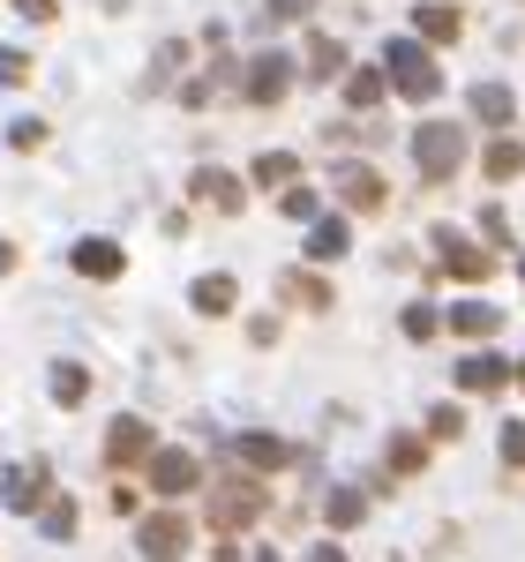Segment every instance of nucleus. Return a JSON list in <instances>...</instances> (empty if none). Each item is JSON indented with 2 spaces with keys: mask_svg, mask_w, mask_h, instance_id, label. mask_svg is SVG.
Listing matches in <instances>:
<instances>
[{
  "mask_svg": "<svg viewBox=\"0 0 525 562\" xmlns=\"http://www.w3.org/2000/svg\"><path fill=\"white\" fill-rule=\"evenodd\" d=\"M383 83H391L398 98H413V105L443 98V76H436V60H428V45H421V38H391V45H383Z\"/></svg>",
  "mask_w": 525,
  "mask_h": 562,
  "instance_id": "f257e3e1",
  "label": "nucleus"
},
{
  "mask_svg": "<svg viewBox=\"0 0 525 562\" xmlns=\"http://www.w3.org/2000/svg\"><path fill=\"white\" fill-rule=\"evenodd\" d=\"M413 166H421V180H450L466 166V128L458 121H421L413 128Z\"/></svg>",
  "mask_w": 525,
  "mask_h": 562,
  "instance_id": "f03ea898",
  "label": "nucleus"
},
{
  "mask_svg": "<svg viewBox=\"0 0 525 562\" xmlns=\"http://www.w3.org/2000/svg\"><path fill=\"white\" fill-rule=\"evenodd\" d=\"M256 518H262V487L248 473H219L211 480V525H219V540L241 532V525H256Z\"/></svg>",
  "mask_w": 525,
  "mask_h": 562,
  "instance_id": "7ed1b4c3",
  "label": "nucleus"
},
{
  "mask_svg": "<svg viewBox=\"0 0 525 562\" xmlns=\"http://www.w3.org/2000/svg\"><path fill=\"white\" fill-rule=\"evenodd\" d=\"M188 540H196V525L180 518V510H150V518L135 525V555L143 562H180Z\"/></svg>",
  "mask_w": 525,
  "mask_h": 562,
  "instance_id": "20e7f679",
  "label": "nucleus"
},
{
  "mask_svg": "<svg viewBox=\"0 0 525 562\" xmlns=\"http://www.w3.org/2000/svg\"><path fill=\"white\" fill-rule=\"evenodd\" d=\"M150 450H158V435H150L143 413H121V420L105 428V465H113V473H143Z\"/></svg>",
  "mask_w": 525,
  "mask_h": 562,
  "instance_id": "39448f33",
  "label": "nucleus"
},
{
  "mask_svg": "<svg viewBox=\"0 0 525 562\" xmlns=\"http://www.w3.org/2000/svg\"><path fill=\"white\" fill-rule=\"evenodd\" d=\"M286 90H293V60H286V53H256V60L241 68V98H248L256 113H270Z\"/></svg>",
  "mask_w": 525,
  "mask_h": 562,
  "instance_id": "423d86ee",
  "label": "nucleus"
},
{
  "mask_svg": "<svg viewBox=\"0 0 525 562\" xmlns=\"http://www.w3.org/2000/svg\"><path fill=\"white\" fill-rule=\"evenodd\" d=\"M143 473L158 495H188V487H203V465H196V450H150L143 458Z\"/></svg>",
  "mask_w": 525,
  "mask_h": 562,
  "instance_id": "0eeeda50",
  "label": "nucleus"
},
{
  "mask_svg": "<svg viewBox=\"0 0 525 562\" xmlns=\"http://www.w3.org/2000/svg\"><path fill=\"white\" fill-rule=\"evenodd\" d=\"M413 38L421 45H458L466 38V15H458L450 0H421V8H413Z\"/></svg>",
  "mask_w": 525,
  "mask_h": 562,
  "instance_id": "6e6552de",
  "label": "nucleus"
},
{
  "mask_svg": "<svg viewBox=\"0 0 525 562\" xmlns=\"http://www.w3.org/2000/svg\"><path fill=\"white\" fill-rule=\"evenodd\" d=\"M443 330H450V338H495V330H503V307L495 301H450L443 307Z\"/></svg>",
  "mask_w": 525,
  "mask_h": 562,
  "instance_id": "1a4fd4ad",
  "label": "nucleus"
},
{
  "mask_svg": "<svg viewBox=\"0 0 525 562\" xmlns=\"http://www.w3.org/2000/svg\"><path fill=\"white\" fill-rule=\"evenodd\" d=\"M0 495H8V510H23V518H31L45 495H53V465H8Z\"/></svg>",
  "mask_w": 525,
  "mask_h": 562,
  "instance_id": "9d476101",
  "label": "nucleus"
},
{
  "mask_svg": "<svg viewBox=\"0 0 525 562\" xmlns=\"http://www.w3.org/2000/svg\"><path fill=\"white\" fill-rule=\"evenodd\" d=\"M225 458H241L248 473H278V465H293V450H286L278 435H233V442H225Z\"/></svg>",
  "mask_w": 525,
  "mask_h": 562,
  "instance_id": "9b49d317",
  "label": "nucleus"
},
{
  "mask_svg": "<svg viewBox=\"0 0 525 562\" xmlns=\"http://www.w3.org/2000/svg\"><path fill=\"white\" fill-rule=\"evenodd\" d=\"M76 278H98V285H113L121 270H129V256H121V240H76Z\"/></svg>",
  "mask_w": 525,
  "mask_h": 562,
  "instance_id": "f8f14e48",
  "label": "nucleus"
},
{
  "mask_svg": "<svg viewBox=\"0 0 525 562\" xmlns=\"http://www.w3.org/2000/svg\"><path fill=\"white\" fill-rule=\"evenodd\" d=\"M436 256H443V270H450V278H473V285H481L488 270H495V262H488L473 240H458L450 225H436Z\"/></svg>",
  "mask_w": 525,
  "mask_h": 562,
  "instance_id": "ddd939ff",
  "label": "nucleus"
},
{
  "mask_svg": "<svg viewBox=\"0 0 525 562\" xmlns=\"http://www.w3.org/2000/svg\"><path fill=\"white\" fill-rule=\"evenodd\" d=\"M503 383H511V360H503V352H466V360H458V390L488 397V390H503Z\"/></svg>",
  "mask_w": 525,
  "mask_h": 562,
  "instance_id": "4468645a",
  "label": "nucleus"
},
{
  "mask_svg": "<svg viewBox=\"0 0 525 562\" xmlns=\"http://www.w3.org/2000/svg\"><path fill=\"white\" fill-rule=\"evenodd\" d=\"M466 105H473V121H481V128H495V135L518 121V98H511L503 83H473V98H466Z\"/></svg>",
  "mask_w": 525,
  "mask_h": 562,
  "instance_id": "2eb2a0df",
  "label": "nucleus"
},
{
  "mask_svg": "<svg viewBox=\"0 0 525 562\" xmlns=\"http://www.w3.org/2000/svg\"><path fill=\"white\" fill-rule=\"evenodd\" d=\"M481 173L495 180V188H503V180H518V173H525V143H518V135H511V128H503V135H495V143H488V150H481Z\"/></svg>",
  "mask_w": 525,
  "mask_h": 562,
  "instance_id": "dca6fc26",
  "label": "nucleus"
},
{
  "mask_svg": "<svg viewBox=\"0 0 525 562\" xmlns=\"http://www.w3.org/2000/svg\"><path fill=\"white\" fill-rule=\"evenodd\" d=\"M188 188H196V203H219V211H241V203H248V188H241L233 173H219V166H203Z\"/></svg>",
  "mask_w": 525,
  "mask_h": 562,
  "instance_id": "f3484780",
  "label": "nucleus"
},
{
  "mask_svg": "<svg viewBox=\"0 0 525 562\" xmlns=\"http://www.w3.org/2000/svg\"><path fill=\"white\" fill-rule=\"evenodd\" d=\"M278 301H293V307H308V315H323V307H331V285H323L315 270H286V278H278Z\"/></svg>",
  "mask_w": 525,
  "mask_h": 562,
  "instance_id": "a211bd4d",
  "label": "nucleus"
},
{
  "mask_svg": "<svg viewBox=\"0 0 525 562\" xmlns=\"http://www.w3.org/2000/svg\"><path fill=\"white\" fill-rule=\"evenodd\" d=\"M188 301H196V315H233L241 285H233L225 270H211V278H196V293H188Z\"/></svg>",
  "mask_w": 525,
  "mask_h": 562,
  "instance_id": "6ab92c4d",
  "label": "nucleus"
},
{
  "mask_svg": "<svg viewBox=\"0 0 525 562\" xmlns=\"http://www.w3.org/2000/svg\"><path fill=\"white\" fill-rule=\"evenodd\" d=\"M346 248H353V225H346V217H323V225L308 233V262H338Z\"/></svg>",
  "mask_w": 525,
  "mask_h": 562,
  "instance_id": "aec40b11",
  "label": "nucleus"
},
{
  "mask_svg": "<svg viewBox=\"0 0 525 562\" xmlns=\"http://www.w3.org/2000/svg\"><path fill=\"white\" fill-rule=\"evenodd\" d=\"M391 480H413V473H428V435H391Z\"/></svg>",
  "mask_w": 525,
  "mask_h": 562,
  "instance_id": "412c9836",
  "label": "nucleus"
},
{
  "mask_svg": "<svg viewBox=\"0 0 525 562\" xmlns=\"http://www.w3.org/2000/svg\"><path fill=\"white\" fill-rule=\"evenodd\" d=\"M338 195H346V211H383V173L353 166V173L338 180Z\"/></svg>",
  "mask_w": 525,
  "mask_h": 562,
  "instance_id": "4be33fe9",
  "label": "nucleus"
},
{
  "mask_svg": "<svg viewBox=\"0 0 525 562\" xmlns=\"http://www.w3.org/2000/svg\"><path fill=\"white\" fill-rule=\"evenodd\" d=\"M383 68H346V105L353 113H376V105H383Z\"/></svg>",
  "mask_w": 525,
  "mask_h": 562,
  "instance_id": "5701e85b",
  "label": "nucleus"
},
{
  "mask_svg": "<svg viewBox=\"0 0 525 562\" xmlns=\"http://www.w3.org/2000/svg\"><path fill=\"white\" fill-rule=\"evenodd\" d=\"M308 76H315V83H338V76H346V45L338 38H308Z\"/></svg>",
  "mask_w": 525,
  "mask_h": 562,
  "instance_id": "b1692460",
  "label": "nucleus"
},
{
  "mask_svg": "<svg viewBox=\"0 0 525 562\" xmlns=\"http://www.w3.org/2000/svg\"><path fill=\"white\" fill-rule=\"evenodd\" d=\"M83 532V510L68 495H45V540H76Z\"/></svg>",
  "mask_w": 525,
  "mask_h": 562,
  "instance_id": "393cba45",
  "label": "nucleus"
},
{
  "mask_svg": "<svg viewBox=\"0 0 525 562\" xmlns=\"http://www.w3.org/2000/svg\"><path fill=\"white\" fill-rule=\"evenodd\" d=\"M293 173H301V158H293V150H262V158H256V188H270V195H278Z\"/></svg>",
  "mask_w": 525,
  "mask_h": 562,
  "instance_id": "a878e982",
  "label": "nucleus"
},
{
  "mask_svg": "<svg viewBox=\"0 0 525 562\" xmlns=\"http://www.w3.org/2000/svg\"><path fill=\"white\" fill-rule=\"evenodd\" d=\"M83 397H90V375L76 360H60V368H53V405H83Z\"/></svg>",
  "mask_w": 525,
  "mask_h": 562,
  "instance_id": "bb28decb",
  "label": "nucleus"
},
{
  "mask_svg": "<svg viewBox=\"0 0 525 562\" xmlns=\"http://www.w3.org/2000/svg\"><path fill=\"white\" fill-rule=\"evenodd\" d=\"M360 510H368V495H360V487H331V503H323V518L338 525V532L360 525Z\"/></svg>",
  "mask_w": 525,
  "mask_h": 562,
  "instance_id": "cd10ccee",
  "label": "nucleus"
},
{
  "mask_svg": "<svg viewBox=\"0 0 525 562\" xmlns=\"http://www.w3.org/2000/svg\"><path fill=\"white\" fill-rule=\"evenodd\" d=\"M398 323H405V338H413V346H428V338H436V330H443V315H436V307H428V301H413V307H405V315H398Z\"/></svg>",
  "mask_w": 525,
  "mask_h": 562,
  "instance_id": "c85d7f7f",
  "label": "nucleus"
},
{
  "mask_svg": "<svg viewBox=\"0 0 525 562\" xmlns=\"http://www.w3.org/2000/svg\"><path fill=\"white\" fill-rule=\"evenodd\" d=\"M466 435V405H436L428 413V442H458Z\"/></svg>",
  "mask_w": 525,
  "mask_h": 562,
  "instance_id": "c756f323",
  "label": "nucleus"
},
{
  "mask_svg": "<svg viewBox=\"0 0 525 562\" xmlns=\"http://www.w3.org/2000/svg\"><path fill=\"white\" fill-rule=\"evenodd\" d=\"M278 211H286V217H315V188L286 180V188H278Z\"/></svg>",
  "mask_w": 525,
  "mask_h": 562,
  "instance_id": "7c9ffc66",
  "label": "nucleus"
},
{
  "mask_svg": "<svg viewBox=\"0 0 525 562\" xmlns=\"http://www.w3.org/2000/svg\"><path fill=\"white\" fill-rule=\"evenodd\" d=\"M503 465L525 473V420H503Z\"/></svg>",
  "mask_w": 525,
  "mask_h": 562,
  "instance_id": "2f4dec72",
  "label": "nucleus"
},
{
  "mask_svg": "<svg viewBox=\"0 0 525 562\" xmlns=\"http://www.w3.org/2000/svg\"><path fill=\"white\" fill-rule=\"evenodd\" d=\"M8 143H15V150H45V121H15Z\"/></svg>",
  "mask_w": 525,
  "mask_h": 562,
  "instance_id": "473e14b6",
  "label": "nucleus"
},
{
  "mask_svg": "<svg viewBox=\"0 0 525 562\" xmlns=\"http://www.w3.org/2000/svg\"><path fill=\"white\" fill-rule=\"evenodd\" d=\"M481 233H488V240H495V248H503V240H511V217H503V211H495V203H488V211H481Z\"/></svg>",
  "mask_w": 525,
  "mask_h": 562,
  "instance_id": "72a5a7b5",
  "label": "nucleus"
},
{
  "mask_svg": "<svg viewBox=\"0 0 525 562\" xmlns=\"http://www.w3.org/2000/svg\"><path fill=\"white\" fill-rule=\"evenodd\" d=\"M31 76V53H0V83H23Z\"/></svg>",
  "mask_w": 525,
  "mask_h": 562,
  "instance_id": "f704fd0d",
  "label": "nucleus"
},
{
  "mask_svg": "<svg viewBox=\"0 0 525 562\" xmlns=\"http://www.w3.org/2000/svg\"><path fill=\"white\" fill-rule=\"evenodd\" d=\"M270 15L278 23H301V15H315V0H270Z\"/></svg>",
  "mask_w": 525,
  "mask_h": 562,
  "instance_id": "c9c22d12",
  "label": "nucleus"
},
{
  "mask_svg": "<svg viewBox=\"0 0 525 562\" xmlns=\"http://www.w3.org/2000/svg\"><path fill=\"white\" fill-rule=\"evenodd\" d=\"M248 346H278V315H256L248 323Z\"/></svg>",
  "mask_w": 525,
  "mask_h": 562,
  "instance_id": "e433bc0d",
  "label": "nucleus"
},
{
  "mask_svg": "<svg viewBox=\"0 0 525 562\" xmlns=\"http://www.w3.org/2000/svg\"><path fill=\"white\" fill-rule=\"evenodd\" d=\"M15 8H23V15H31V23H53V15H60V8H53V0H15Z\"/></svg>",
  "mask_w": 525,
  "mask_h": 562,
  "instance_id": "4c0bfd02",
  "label": "nucleus"
},
{
  "mask_svg": "<svg viewBox=\"0 0 525 562\" xmlns=\"http://www.w3.org/2000/svg\"><path fill=\"white\" fill-rule=\"evenodd\" d=\"M308 562H346V548H338V540H323V548H315Z\"/></svg>",
  "mask_w": 525,
  "mask_h": 562,
  "instance_id": "58836bf2",
  "label": "nucleus"
},
{
  "mask_svg": "<svg viewBox=\"0 0 525 562\" xmlns=\"http://www.w3.org/2000/svg\"><path fill=\"white\" fill-rule=\"evenodd\" d=\"M8 270H15V240L0 233V278H8Z\"/></svg>",
  "mask_w": 525,
  "mask_h": 562,
  "instance_id": "ea45409f",
  "label": "nucleus"
},
{
  "mask_svg": "<svg viewBox=\"0 0 525 562\" xmlns=\"http://www.w3.org/2000/svg\"><path fill=\"white\" fill-rule=\"evenodd\" d=\"M256 562H278V548H256Z\"/></svg>",
  "mask_w": 525,
  "mask_h": 562,
  "instance_id": "a19ab883",
  "label": "nucleus"
},
{
  "mask_svg": "<svg viewBox=\"0 0 525 562\" xmlns=\"http://www.w3.org/2000/svg\"><path fill=\"white\" fill-rule=\"evenodd\" d=\"M511 383H518V390H525V360H518V368H511Z\"/></svg>",
  "mask_w": 525,
  "mask_h": 562,
  "instance_id": "79ce46f5",
  "label": "nucleus"
},
{
  "mask_svg": "<svg viewBox=\"0 0 525 562\" xmlns=\"http://www.w3.org/2000/svg\"><path fill=\"white\" fill-rule=\"evenodd\" d=\"M518 278H525V262H518Z\"/></svg>",
  "mask_w": 525,
  "mask_h": 562,
  "instance_id": "37998d69",
  "label": "nucleus"
}]
</instances>
